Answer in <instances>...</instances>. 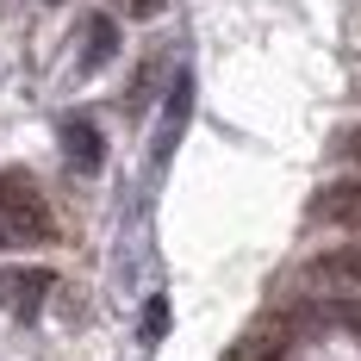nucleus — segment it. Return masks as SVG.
<instances>
[{
	"instance_id": "obj_6",
	"label": "nucleus",
	"mask_w": 361,
	"mask_h": 361,
	"mask_svg": "<svg viewBox=\"0 0 361 361\" xmlns=\"http://www.w3.org/2000/svg\"><path fill=\"white\" fill-rule=\"evenodd\" d=\"M287 343H293L287 324H255L224 349V361H287Z\"/></svg>"
},
{
	"instance_id": "obj_2",
	"label": "nucleus",
	"mask_w": 361,
	"mask_h": 361,
	"mask_svg": "<svg viewBox=\"0 0 361 361\" xmlns=\"http://www.w3.org/2000/svg\"><path fill=\"white\" fill-rule=\"evenodd\" d=\"M56 144H63L75 175H100V169H106V137H100V125H94L87 112H63V118H56Z\"/></svg>"
},
{
	"instance_id": "obj_3",
	"label": "nucleus",
	"mask_w": 361,
	"mask_h": 361,
	"mask_svg": "<svg viewBox=\"0 0 361 361\" xmlns=\"http://www.w3.org/2000/svg\"><path fill=\"white\" fill-rule=\"evenodd\" d=\"M50 299V268H0V312L32 324Z\"/></svg>"
},
{
	"instance_id": "obj_11",
	"label": "nucleus",
	"mask_w": 361,
	"mask_h": 361,
	"mask_svg": "<svg viewBox=\"0 0 361 361\" xmlns=\"http://www.w3.org/2000/svg\"><path fill=\"white\" fill-rule=\"evenodd\" d=\"M118 6H125L131 19H156V13H162V0H118Z\"/></svg>"
},
{
	"instance_id": "obj_7",
	"label": "nucleus",
	"mask_w": 361,
	"mask_h": 361,
	"mask_svg": "<svg viewBox=\"0 0 361 361\" xmlns=\"http://www.w3.org/2000/svg\"><path fill=\"white\" fill-rule=\"evenodd\" d=\"M312 274L336 281V287H361V243H336V250L312 255Z\"/></svg>"
},
{
	"instance_id": "obj_8",
	"label": "nucleus",
	"mask_w": 361,
	"mask_h": 361,
	"mask_svg": "<svg viewBox=\"0 0 361 361\" xmlns=\"http://www.w3.org/2000/svg\"><path fill=\"white\" fill-rule=\"evenodd\" d=\"M187 100H193V81L180 75V81H175V94H169V118H162V137H156V156H169V149H175V137H180V118H187Z\"/></svg>"
},
{
	"instance_id": "obj_4",
	"label": "nucleus",
	"mask_w": 361,
	"mask_h": 361,
	"mask_svg": "<svg viewBox=\"0 0 361 361\" xmlns=\"http://www.w3.org/2000/svg\"><path fill=\"white\" fill-rule=\"evenodd\" d=\"M312 224H343V231H361V175H343V180H324L305 206Z\"/></svg>"
},
{
	"instance_id": "obj_1",
	"label": "nucleus",
	"mask_w": 361,
	"mask_h": 361,
	"mask_svg": "<svg viewBox=\"0 0 361 361\" xmlns=\"http://www.w3.org/2000/svg\"><path fill=\"white\" fill-rule=\"evenodd\" d=\"M0 237L6 243H50L56 237V218H50V206H44V193L25 169L0 175Z\"/></svg>"
},
{
	"instance_id": "obj_9",
	"label": "nucleus",
	"mask_w": 361,
	"mask_h": 361,
	"mask_svg": "<svg viewBox=\"0 0 361 361\" xmlns=\"http://www.w3.org/2000/svg\"><path fill=\"white\" fill-rule=\"evenodd\" d=\"M112 56V19H87V56H81V69H100Z\"/></svg>"
},
{
	"instance_id": "obj_5",
	"label": "nucleus",
	"mask_w": 361,
	"mask_h": 361,
	"mask_svg": "<svg viewBox=\"0 0 361 361\" xmlns=\"http://www.w3.org/2000/svg\"><path fill=\"white\" fill-rule=\"evenodd\" d=\"M287 330H343V336H361V299H312L293 312Z\"/></svg>"
},
{
	"instance_id": "obj_10",
	"label": "nucleus",
	"mask_w": 361,
	"mask_h": 361,
	"mask_svg": "<svg viewBox=\"0 0 361 361\" xmlns=\"http://www.w3.org/2000/svg\"><path fill=\"white\" fill-rule=\"evenodd\" d=\"M330 162H349V169H361V125H343V131L330 137Z\"/></svg>"
}]
</instances>
